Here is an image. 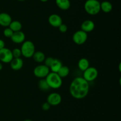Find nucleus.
Listing matches in <instances>:
<instances>
[{"instance_id": "obj_1", "label": "nucleus", "mask_w": 121, "mask_h": 121, "mask_svg": "<svg viewBox=\"0 0 121 121\" xmlns=\"http://www.w3.org/2000/svg\"><path fill=\"white\" fill-rule=\"evenodd\" d=\"M89 91V83L83 77H78L74 78L69 87L71 96L76 99L80 100L85 98Z\"/></svg>"}, {"instance_id": "obj_2", "label": "nucleus", "mask_w": 121, "mask_h": 121, "mask_svg": "<svg viewBox=\"0 0 121 121\" xmlns=\"http://www.w3.org/2000/svg\"><path fill=\"white\" fill-rule=\"evenodd\" d=\"M84 8L89 15H97L100 11V2L98 0H87L84 5Z\"/></svg>"}, {"instance_id": "obj_3", "label": "nucleus", "mask_w": 121, "mask_h": 121, "mask_svg": "<svg viewBox=\"0 0 121 121\" xmlns=\"http://www.w3.org/2000/svg\"><path fill=\"white\" fill-rule=\"evenodd\" d=\"M45 79L50 88L57 89L61 87L62 85V78L56 72H50Z\"/></svg>"}, {"instance_id": "obj_4", "label": "nucleus", "mask_w": 121, "mask_h": 121, "mask_svg": "<svg viewBox=\"0 0 121 121\" xmlns=\"http://www.w3.org/2000/svg\"><path fill=\"white\" fill-rule=\"evenodd\" d=\"M20 49L22 56L26 58H32L34 52H35V45L33 42L30 40H25L22 43Z\"/></svg>"}, {"instance_id": "obj_5", "label": "nucleus", "mask_w": 121, "mask_h": 121, "mask_svg": "<svg viewBox=\"0 0 121 121\" xmlns=\"http://www.w3.org/2000/svg\"><path fill=\"white\" fill-rule=\"evenodd\" d=\"M98 77V71L96 68L89 66L83 71V78L87 82H92L95 80Z\"/></svg>"}, {"instance_id": "obj_6", "label": "nucleus", "mask_w": 121, "mask_h": 121, "mask_svg": "<svg viewBox=\"0 0 121 121\" xmlns=\"http://www.w3.org/2000/svg\"><path fill=\"white\" fill-rule=\"evenodd\" d=\"M87 33L80 30L74 32L72 36L73 42L78 45H82L85 43L87 39Z\"/></svg>"}, {"instance_id": "obj_7", "label": "nucleus", "mask_w": 121, "mask_h": 121, "mask_svg": "<svg viewBox=\"0 0 121 121\" xmlns=\"http://www.w3.org/2000/svg\"><path fill=\"white\" fill-rule=\"evenodd\" d=\"M50 72V68L45 65H38L34 68L33 71L34 76L41 79L46 78Z\"/></svg>"}, {"instance_id": "obj_8", "label": "nucleus", "mask_w": 121, "mask_h": 121, "mask_svg": "<svg viewBox=\"0 0 121 121\" xmlns=\"http://www.w3.org/2000/svg\"><path fill=\"white\" fill-rule=\"evenodd\" d=\"M12 51L9 49L5 47L4 48L0 49V60L1 62L8 64L10 63V62L13 59Z\"/></svg>"}, {"instance_id": "obj_9", "label": "nucleus", "mask_w": 121, "mask_h": 121, "mask_svg": "<svg viewBox=\"0 0 121 121\" xmlns=\"http://www.w3.org/2000/svg\"><path fill=\"white\" fill-rule=\"evenodd\" d=\"M62 97L58 93H52L48 96L47 98V102L50 106H57L61 103Z\"/></svg>"}, {"instance_id": "obj_10", "label": "nucleus", "mask_w": 121, "mask_h": 121, "mask_svg": "<svg viewBox=\"0 0 121 121\" xmlns=\"http://www.w3.org/2000/svg\"><path fill=\"white\" fill-rule=\"evenodd\" d=\"M48 22L52 27H59L63 23V20L58 14H52L48 17Z\"/></svg>"}, {"instance_id": "obj_11", "label": "nucleus", "mask_w": 121, "mask_h": 121, "mask_svg": "<svg viewBox=\"0 0 121 121\" xmlns=\"http://www.w3.org/2000/svg\"><path fill=\"white\" fill-rule=\"evenodd\" d=\"M10 39L14 43H22L26 40V35L22 31H18L14 32Z\"/></svg>"}, {"instance_id": "obj_12", "label": "nucleus", "mask_w": 121, "mask_h": 121, "mask_svg": "<svg viewBox=\"0 0 121 121\" xmlns=\"http://www.w3.org/2000/svg\"><path fill=\"white\" fill-rule=\"evenodd\" d=\"M12 18L9 14L7 13H0V26L8 27L11 23Z\"/></svg>"}, {"instance_id": "obj_13", "label": "nucleus", "mask_w": 121, "mask_h": 121, "mask_svg": "<svg viewBox=\"0 0 121 121\" xmlns=\"http://www.w3.org/2000/svg\"><path fill=\"white\" fill-rule=\"evenodd\" d=\"M95 28V23L92 20H87L84 21L81 24V30L88 33L92 32Z\"/></svg>"}, {"instance_id": "obj_14", "label": "nucleus", "mask_w": 121, "mask_h": 121, "mask_svg": "<svg viewBox=\"0 0 121 121\" xmlns=\"http://www.w3.org/2000/svg\"><path fill=\"white\" fill-rule=\"evenodd\" d=\"M24 65L23 60L21 58H13L10 62V66L14 71H19L22 68Z\"/></svg>"}, {"instance_id": "obj_15", "label": "nucleus", "mask_w": 121, "mask_h": 121, "mask_svg": "<svg viewBox=\"0 0 121 121\" xmlns=\"http://www.w3.org/2000/svg\"><path fill=\"white\" fill-rule=\"evenodd\" d=\"M56 4L59 8L61 10H67L70 7V0H56Z\"/></svg>"}, {"instance_id": "obj_16", "label": "nucleus", "mask_w": 121, "mask_h": 121, "mask_svg": "<svg viewBox=\"0 0 121 121\" xmlns=\"http://www.w3.org/2000/svg\"><path fill=\"white\" fill-rule=\"evenodd\" d=\"M78 66L79 70L83 72L84 71H85L86 69L88 68L90 66L89 61L88 59L85 58H81L78 62Z\"/></svg>"}, {"instance_id": "obj_17", "label": "nucleus", "mask_w": 121, "mask_h": 121, "mask_svg": "<svg viewBox=\"0 0 121 121\" xmlns=\"http://www.w3.org/2000/svg\"><path fill=\"white\" fill-rule=\"evenodd\" d=\"M112 4L108 1H104L100 2V11H102L105 13H109L112 10Z\"/></svg>"}, {"instance_id": "obj_18", "label": "nucleus", "mask_w": 121, "mask_h": 121, "mask_svg": "<svg viewBox=\"0 0 121 121\" xmlns=\"http://www.w3.org/2000/svg\"><path fill=\"white\" fill-rule=\"evenodd\" d=\"M62 65L63 64L61 60L58 59H55L54 58L53 63L51 65L50 67L49 68L50 70H51V72H56L57 73L59 71V70H60V68L62 66Z\"/></svg>"}, {"instance_id": "obj_19", "label": "nucleus", "mask_w": 121, "mask_h": 121, "mask_svg": "<svg viewBox=\"0 0 121 121\" xmlns=\"http://www.w3.org/2000/svg\"><path fill=\"white\" fill-rule=\"evenodd\" d=\"M33 58L34 61L38 63H41L44 61L46 59V55L41 51H36L34 52L33 56Z\"/></svg>"}, {"instance_id": "obj_20", "label": "nucleus", "mask_w": 121, "mask_h": 121, "mask_svg": "<svg viewBox=\"0 0 121 121\" xmlns=\"http://www.w3.org/2000/svg\"><path fill=\"white\" fill-rule=\"evenodd\" d=\"M8 27H9L14 32H18V31H21L22 27V25L20 21L14 20V21H11Z\"/></svg>"}, {"instance_id": "obj_21", "label": "nucleus", "mask_w": 121, "mask_h": 121, "mask_svg": "<svg viewBox=\"0 0 121 121\" xmlns=\"http://www.w3.org/2000/svg\"><path fill=\"white\" fill-rule=\"evenodd\" d=\"M57 73L58 74L59 76L62 78H65V77H67L69 75L70 73V69L66 65H62L61 68H60V70H59Z\"/></svg>"}, {"instance_id": "obj_22", "label": "nucleus", "mask_w": 121, "mask_h": 121, "mask_svg": "<svg viewBox=\"0 0 121 121\" xmlns=\"http://www.w3.org/2000/svg\"><path fill=\"white\" fill-rule=\"evenodd\" d=\"M39 88L40 90L43 91H47L50 89V87L48 85V83L46 81L45 78H42L39 81Z\"/></svg>"}, {"instance_id": "obj_23", "label": "nucleus", "mask_w": 121, "mask_h": 121, "mask_svg": "<svg viewBox=\"0 0 121 121\" xmlns=\"http://www.w3.org/2000/svg\"><path fill=\"white\" fill-rule=\"evenodd\" d=\"M12 53H13V56L14 58H21V56H22L21 49L19 48L14 49L12 51Z\"/></svg>"}, {"instance_id": "obj_24", "label": "nucleus", "mask_w": 121, "mask_h": 121, "mask_svg": "<svg viewBox=\"0 0 121 121\" xmlns=\"http://www.w3.org/2000/svg\"><path fill=\"white\" fill-rule=\"evenodd\" d=\"M13 33H14V32H13V31L9 28V27H6V28L4 30V32H3L4 36L7 38L11 37Z\"/></svg>"}, {"instance_id": "obj_25", "label": "nucleus", "mask_w": 121, "mask_h": 121, "mask_svg": "<svg viewBox=\"0 0 121 121\" xmlns=\"http://www.w3.org/2000/svg\"><path fill=\"white\" fill-rule=\"evenodd\" d=\"M54 58H52V57H47V58H46V59H45L44 60V65H46V66H47V67L50 68V67L51 65L52 64V63H53V60H54Z\"/></svg>"}, {"instance_id": "obj_26", "label": "nucleus", "mask_w": 121, "mask_h": 121, "mask_svg": "<svg viewBox=\"0 0 121 121\" xmlns=\"http://www.w3.org/2000/svg\"><path fill=\"white\" fill-rule=\"evenodd\" d=\"M58 28H59V31H60V32L62 33H66V32L67 31V29H68V28H67V26L63 23L61 24L60 25V26H59Z\"/></svg>"}, {"instance_id": "obj_27", "label": "nucleus", "mask_w": 121, "mask_h": 121, "mask_svg": "<svg viewBox=\"0 0 121 121\" xmlns=\"http://www.w3.org/2000/svg\"><path fill=\"white\" fill-rule=\"evenodd\" d=\"M50 107L51 106L47 102H45L42 104V109L44 111H47V110H49L50 109Z\"/></svg>"}, {"instance_id": "obj_28", "label": "nucleus", "mask_w": 121, "mask_h": 121, "mask_svg": "<svg viewBox=\"0 0 121 121\" xmlns=\"http://www.w3.org/2000/svg\"><path fill=\"white\" fill-rule=\"evenodd\" d=\"M5 46V43L4 41L2 39H0V49L4 48Z\"/></svg>"}, {"instance_id": "obj_29", "label": "nucleus", "mask_w": 121, "mask_h": 121, "mask_svg": "<svg viewBox=\"0 0 121 121\" xmlns=\"http://www.w3.org/2000/svg\"><path fill=\"white\" fill-rule=\"evenodd\" d=\"M2 68H3V65H2V63L0 62V71L2 70Z\"/></svg>"}, {"instance_id": "obj_30", "label": "nucleus", "mask_w": 121, "mask_h": 121, "mask_svg": "<svg viewBox=\"0 0 121 121\" xmlns=\"http://www.w3.org/2000/svg\"><path fill=\"white\" fill-rule=\"evenodd\" d=\"M40 1H41L42 2H46L48 1V0H40Z\"/></svg>"}, {"instance_id": "obj_31", "label": "nucleus", "mask_w": 121, "mask_h": 121, "mask_svg": "<svg viewBox=\"0 0 121 121\" xmlns=\"http://www.w3.org/2000/svg\"><path fill=\"white\" fill-rule=\"evenodd\" d=\"M31 121V119H26V120H24V121Z\"/></svg>"}, {"instance_id": "obj_32", "label": "nucleus", "mask_w": 121, "mask_h": 121, "mask_svg": "<svg viewBox=\"0 0 121 121\" xmlns=\"http://www.w3.org/2000/svg\"><path fill=\"white\" fill-rule=\"evenodd\" d=\"M18 1H25V0H18Z\"/></svg>"}]
</instances>
